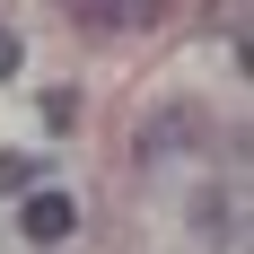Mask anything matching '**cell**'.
<instances>
[{
	"label": "cell",
	"mask_w": 254,
	"mask_h": 254,
	"mask_svg": "<svg viewBox=\"0 0 254 254\" xmlns=\"http://www.w3.org/2000/svg\"><path fill=\"white\" fill-rule=\"evenodd\" d=\"M70 228H79L70 193H26V237H35V246H53V237H70Z\"/></svg>",
	"instance_id": "obj_1"
},
{
	"label": "cell",
	"mask_w": 254,
	"mask_h": 254,
	"mask_svg": "<svg viewBox=\"0 0 254 254\" xmlns=\"http://www.w3.org/2000/svg\"><path fill=\"white\" fill-rule=\"evenodd\" d=\"M70 26H88V35H131V26H149V9H140V0H88V9H70Z\"/></svg>",
	"instance_id": "obj_2"
},
{
	"label": "cell",
	"mask_w": 254,
	"mask_h": 254,
	"mask_svg": "<svg viewBox=\"0 0 254 254\" xmlns=\"http://www.w3.org/2000/svg\"><path fill=\"white\" fill-rule=\"evenodd\" d=\"M44 131H79V114H88V105H79V88H44Z\"/></svg>",
	"instance_id": "obj_3"
},
{
	"label": "cell",
	"mask_w": 254,
	"mask_h": 254,
	"mask_svg": "<svg viewBox=\"0 0 254 254\" xmlns=\"http://www.w3.org/2000/svg\"><path fill=\"white\" fill-rule=\"evenodd\" d=\"M35 176H44L35 158H18V149H0V193H35Z\"/></svg>",
	"instance_id": "obj_4"
},
{
	"label": "cell",
	"mask_w": 254,
	"mask_h": 254,
	"mask_svg": "<svg viewBox=\"0 0 254 254\" xmlns=\"http://www.w3.org/2000/svg\"><path fill=\"white\" fill-rule=\"evenodd\" d=\"M18 62H26V44H18V35H9V26H0V79L18 70Z\"/></svg>",
	"instance_id": "obj_5"
}]
</instances>
